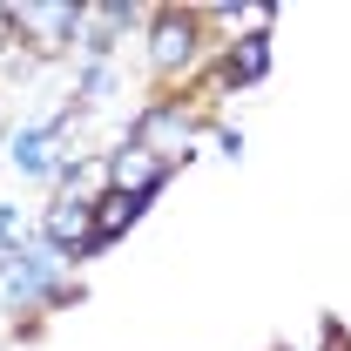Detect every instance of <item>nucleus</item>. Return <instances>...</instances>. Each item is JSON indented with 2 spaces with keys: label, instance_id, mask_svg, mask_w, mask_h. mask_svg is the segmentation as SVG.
Instances as JSON below:
<instances>
[{
  "label": "nucleus",
  "instance_id": "2",
  "mask_svg": "<svg viewBox=\"0 0 351 351\" xmlns=\"http://www.w3.org/2000/svg\"><path fill=\"white\" fill-rule=\"evenodd\" d=\"M156 182H162V156H142V142H135L129 156L115 162V189L122 196H149Z\"/></svg>",
  "mask_w": 351,
  "mask_h": 351
},
{
  "label": "nucleus",
  "instance_id": "3",
  "mask_svg": "<svg viewBox=\"0 0 351 351\" xmlns=\"http://www.w3.org/2000/svg\"><path fill=\"white\" fill-rule=\"evenodd\" d=\"M142 210V196H122V189H108L101 203H95V243H108V237H122Z\"/></svg>",
  "mask_w": 351,
  "mask_h": 351
},
{
  "label": "nucleus",
  "instance_id": "1",
  "mask_svg": "<svg viewBox=\"0 0 351 351\" xmlns=\"http://www.w3.org/2000/svg\"><path fill=\"white\" fill-rule=\"evenodd\" d=\"M189 54H196V21L189 14H169L156 27V68H182Z\"/></svg>",
  "mask_w": 351,
  "mask_h": 351
},
{
  "label": "nucleus",
  "instance_id": "5",
  "mask_svg": "<svg viewBox=\"0 0 351 351\" xmlns=\"http://www.w3.org/2000/svg\"><path fill=\"white\" fill-rule=\"evenodd\" d=\"M14 27H34L41 47H54V34L68 27V7H14Z\"/></svg>",
  "mask_w": 351,
  "mask_h": 351
},
{
  "label": "nucleus",
  "instance_id": "4",
  "mask_svg": "<svg viewBox=\"0 0 351 351\" xmlns=\"http://www.w3.org/2000/svg\"><path fill=\"white\" fill-rule=\"evenodd\" d=\"M263 61H270V41L263 34H250V41H237V54L223 61V82H257Z\"/></svg>",
  "mask_w": 351,
  "mask_h": 351
}]
</instances>
